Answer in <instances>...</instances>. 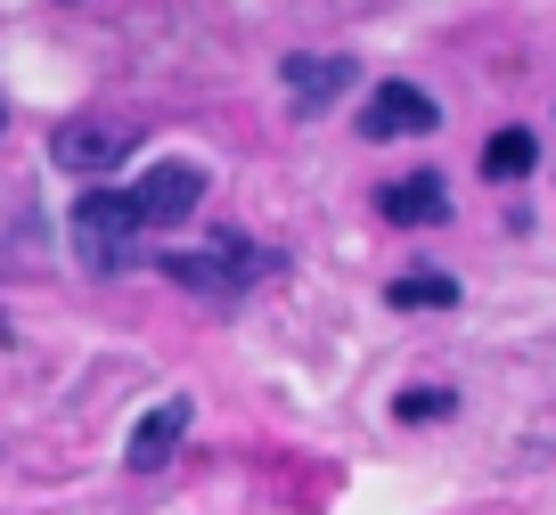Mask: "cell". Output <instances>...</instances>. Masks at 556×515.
Instances as JSON below:
<instances>
[{
    "mask_svg": "<svg viewBox=\"0 0 556 515\" xmlns=\"http://www.w3.org/2000/svg\"><path fill=\"white\" fill-rule=\"evenodd\" d=\"M532 155H540L532 131H500V139L483 148V172H491V180H523V172H532Z\"/></svg>",
    "mask_w": 556,
    "mask_h": 515,
    "instance_id": "obj_10",
    "label": "cell"
},
{
    "mask_svg": "<svg viewBox=\"0 0 556 515\" xmlns=\"http://www.w3.org/2000/svg\"><path fill=\"white\" fill-rule=\"evenodd\" d=\"M393 303H401V311H451V303H458V278L409 271V278H393Z\"/></svg>",
    "mask_w": 556,
    "mask_h": 515,
    "instance_id": "obj_9",
    "label": "cell"
},
{
    "mask_svg": "<svg viewBox=\"0 0 556 515\" xmlns=\"http://www.w3.org/2000/svg\"><path fill=\"white\" fill-rule=\"evenodd\" d=\"M270 271H278V254L238 246V238H213V246H197V254H164V278H173V287H197V294H245Z\"/></svg>",
    "mask_w": 556,
    "mask_h": 515,
    "instance_id": "obj_1",
    "label": "cell"
},
{
    "mask_svg": "<svg viewBox=\"0 0 556 515\" xmlns=\"http://www.w3.org/2000/svg\"><path fill=\"white\" fill-rule=\"evenodd\" d=\"M123 155H139V123H106V115H83V123H58L50 131V164L58 172H83V180H115Z\"/></svg>",
    "mask_w": 556,
    "mask_h": 515,
    "instance_id": "obj_3",
    "label": "cell"
},
{
    "mask_svg": "<svg viewBox=\"0 0 556 515\" xmlns=\"http://www.w3.org/2000/svg\"><path fill=\"white\" fill-rule=\"evenodd\" d=\"M139 205H131V189H83V205H74V246H83V262L90 271H123L131 262V246H139Z\"/></svg>",
    "mask_w": 556,
    "mask_h": 515,
    "instance_id": "obj_2",
    "label": "cell"
},
{
    "mask_svg": "<svg viewBox=\"0 0 556 515\" xmlns=\"http://www.w3.org/2000/svg\"><path fill=\"white\" fill-rule=\"evenodd\" d=\"M278 83H287V99L295 106H328L352 90V58H328V50H295L278 58Z\"/></svg>",
    "mask_w": 556,
    "mask_h": 515,
    "instance_id": "obj_7",
    "label": "cell"
},
{
    "mask_svg": "<svg viewBox=\"0 0 556 515\" xmlns=\"http://www.w3.org/2000/svg\"><path fill=\"white\" fill-rule=\"evenodd\" d=\"M197 197H205V172H197V164H156V172H139V180H131V205H139V222H148V229L189 222Z\"/></svg>",
    "mask_w": 556,
    "mask_h": 515,
    "instance_id": "obj_4",
    "label": "cell"
},
{
    "mask_svg": "<svg viewBox=\"0 0 556 515\" xmlns=\"http://www.w3.org/2000/svg\"><path fill=\"white\" fill-rule=\"evenodd\" d=\"M442 123V106L426 99L417 83H377L368 90V106H361V131L368 139H409V131H434Z\"/></svg>",
    "mask_w": 556,
    "mask_h": 515,
    "instance_id": "obj_5",
    "label": "cell"
},
{
    "mask_svg": "<svg viewBox=\"0 0 556 515\" xmlns=\"http://www.w3.org/2000/svg\"><path fill=\"white\" fill-rule=\"evenodd\" d=\"M180 434H189V401H156V410H148V417H139V426H131V442H123V459H131L139 466V475H156V466L164 459H173V450H180Z\"/></svg>",
    "mask_w": 556,
    "mask_h": 515,
    "instance_id": "obj_8",
    "label": "cell"
},
{
    "mask_svg": "<svg viewBox=\"0 0 556 515\" xmlns=\"http://www.w3.org/2000/svg\"><path fill=\"white\" fill-rule=\"evenodd\" d=\"M0 123H9V115H0Z\"/></svg>",
    "mask_w": 556,
    "mask_h": 515,
    "instance_id": "obj_12",
    "label": "cell"
},
{
    "mask_svg": "<svg viewBox=\"0 0 556 515\" xmlns=\"http://www.w3.org/2000/svg\"><path fill=\"white\" fill-rule=\"evenodd\" d=\"M393 410L409 417V426H426V417H451V410H458V393H451V385H426V393H401Z\"/></svg>",
    "mask_w": 556,
    "mask_h": 515,
    "instance_id": "obj_11",
    "label": "cell"
},
{
    "mask_svg": "<svg viewBox=\"0 0 556 515\" xmlns=\"http://www.w3.org/2000/svg\"><path fill=\"white\" fill-rule=\"evenodd\" d=\"M377 213L393 229H434V222H451V189L434 172H409V180H384L377 189Z\"/></svg>",
    "mask_w": 556,
    "mask_h": 515,
    "instance_id": "obj_6",
    "label": "cell"
}]
</instances>
